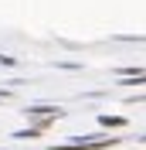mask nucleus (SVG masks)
<instances>
[{"label":"nucleus","instance_id":"f03ea898","mask_svg":"<svg viewBox=\"0 0 146 150\" xmlns=\"http://www.w3.org/2000/svg\"><path fill=\"white\" fill-rule=\"evenodd\" d=\"M99 120H102V126H122L126 123L122 116H99Z\"/></svg>","mask_w":146,"mask_h":150},{"label":"nucleus","instance_id":"f257e3e1","mask_svg":"<svg viewBox=\"0 0 146 150\" xmlns=\"http://www.w3.org/2000/svg\"><path fill=\"white\" fill-rule=\"evenodd\" d=\"M112 140H75V143H61L58 150H95V147H109Z\"/></svg>","mask_w":146,"mask_h":150}]
</instances>
